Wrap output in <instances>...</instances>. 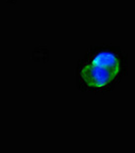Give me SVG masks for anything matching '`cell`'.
<instances>
[{"instance_id":"7a4b0ae2","label":"cell","mask_w":135,"mask_h":153,"mask_svg":"<svg viewBox=\"0 0 135 153\" xmlns=\"http://www.w3.org/2000/svg\"><path fill=\"white\" fill-rule=\"evenodd\" d=\"M92 63L101 66L103 68H106L110 73H112L115 76H118L120 73V62L119 59L114 53L108 52V51H103V52L98 53L92 59Z\"/></svg>"},{"instance_id":"6da1fadb","label":"cell","mask_w":135,"mask_h":153,"mask_svg":"<svg viewBox=\"0 0 135 153\" xmlns=\"http://www.w3.org/2000/svg\"><path fill=\"white\" fill-rule=\"evenodd\" d=\"M80 76L83 82L92 88L105 87L116 79V76L106 68L98 66L94 63L83 66L80 71Z\"/></svg>"}]
</instances>
